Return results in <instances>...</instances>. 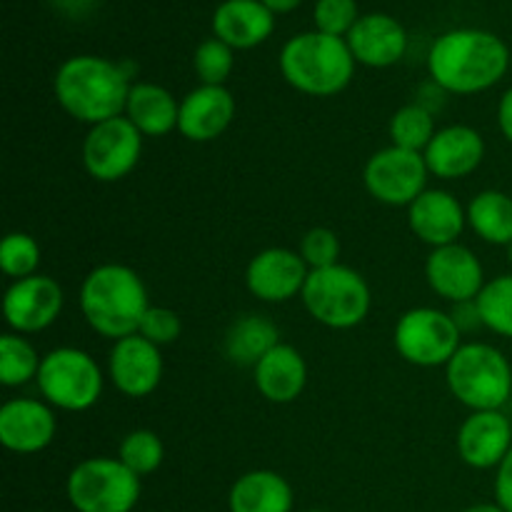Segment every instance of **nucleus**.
<instances>
[{"instance_id":"21","label":"nucleus","mask_w":512,"mask_h":512,"mask_svg":"<svg viewBox=\"0 0 512 512\" xmlns=\"http://www.w3.org/2000/svg\"><path fill=\"white\" fill-rule=\"evenodd\" d=\"M348 48L355 60L370 68H388L398 63L408 48V35L403 25L390 15H365L358 18L348 33Z\"/></svg>"},{"instance_id":"22","label":"nucleus","mask_w":512,"mask_h":512,"mask_svg":"<svg viewBox=\"0 0 512 512\" xmlns=\"http://www.w3.org/2000/svg\"><path fill=\"white\" fill-rule=\"evenodd\" d=\"M255 388L270 403H293L308 385V365L298 348L280 343L255 365Z\"/></svg>"},{"instance_id":"11","label":"nucleus","mask_w":512,"mask_h":512,"mask_svg":"<svg viewBox=\"0 0 512 512\" xmlns=\"http://www.w3.org/2000/svg\"><path fill=\"white\" fill-rule=\"evenodd\" d=\"M428 175L430 170L423 153L390 145L368 160L363 180L368 193L380 203L393 205V208H403V205L410 208L428 190L425 188Z\"/></svg>"},{"instance_id":"24","label":"nucleus","mask_w":512,"mask_h":512,"mask_svg":"<svg viewBox=\"0 0 512 512\" xmlns=\"http://www.w3.org/2000/svg\"><path fill=\"white\" fill-rule=\"evenodd\" d=\"M293 503V488L275 470H250L240 475L228 495L230 512H293Z\"/></svg>"},{"instance_id":"43","label":"nucleus","mask_w":512,"mask_h":512,"mask_svg":"<svg viewBox=\"0 0 512 512\" xmlns=\"http://www.w3.org/2000/svg\"><path fill=\"white\" fill-rule=\"evenodd\" d=\"M305 512H325V510H305Z\"/></svg>"},{"instance_id":"7","label":"nucleus","mask_w":512,"mask_h":512,"mask_svg":"<svg viewBox=\"0 0 512 512\" xmlns=\"http://www.w3.org/2000/svg\"><path fill=\"white\" fill-rule=\"evenodd\" d=\"M65 490L78 512H133L140 478L118 458H88L70 470Z\"/></svg>"},{"instance_id":"20","label":"nucleus","mask_w":512,"mask_h":512,"mask_svg":"<svg viewBox=\"0 0 512 512\" xmlns=\"http://www.w3.org/2000/svg\"><path fill=\"white\" fill-rule=\"evenodd\" d=\"M408 223L415 238L433 248L458 243L468 223V210L448 190H425L408 208Z\"/></svg>"},{"instance_id":"10","label":"nucleus","mask_w":512,"mask_h":512,"mask_svg":"<svg viewBox=\"0 0 512 512\" xmlns=\"http://www.w3.org/2000/svg\"><path fill=\"white\" fill-rule=\"evenodd\" d=\"M143 153V133L125 115L90 125L83 140V165L90 178L115 183L133 173Z\"/></svg>"},{"instance_id":"42","label":"nucleus","mask_w":512,"mask_h":512,"mask_svg":"<svg viewBox=\"0 0 512 512\" xmlns=\"http://www.w3.org/2000/svg\"><path fill=\"white\" fill-rule=\"evenodd\" d=\"M508 258H510V263H512V245L508 248Z\"/></svg>"},{"instance_id":"18","label":"nucleus","mask_w":512,"mask_h":512,"mask_svg":"<svg viewBox=\"0 0 512 512\" xmlns=\"http://www.w3.org/2000/svg\"><path fill=\"white\" fill-rule=\"evenodd\" d=\"M235 118V98L225 85H200L180 103L178 130L193 143H210L228 130Z\"/></svg>"},{"instance_id":"33","label":"nucleus","mask_w":512,"mask_h":512,"mask_svg":"<svg viewBox=\"0 0 512 512\" xmlns=\"http://www.w3.org/2000/svg\"><path fill=\"white\" fill-rule=\"evenodd\" d=\"M233 70V48L223 40H205L195 50V73L203 85H223Z\"/></svg>"},{"instance_id":"31","label":"nucleus","mask_w":512,"mask_h":512,"mask_svg":"<svg viewBox=\"0 0 512 512\" xmlns=\"http://www.w3.org/2000/svg\"><path fill=\"white\" fill-rule=\"evenodd\" d=\"M165 448L163 440L153 430H133L123 438L118 450V460L128 470H133L138 478L155 473L163 465Z\"/></svg>"},{"instance_id":"4","label":"nucleus","mask_w":512,"mask_h":512,"mask_svg":"<svg viewBox=\"0 0 512 512\" xmlns=\"http://www.w3.org/2000/svg\"><path fill=\"white\" fill-rule=\"evenodd\" d=\"M280 70L300 93L330 98L348 88L355 58L343 38L318 30V33L295 35L285 43L280 53Z\"/></svg>"},{"instance_id":"29","label":"nucleus","mask_w":512,"mask_h":512,"mask_svg":"<svg viewBox=\"0 0 512 512\" xmlns=\"http://www.w3.org/2000/svg\"><path fill=\"white\" fill-rule=\"evenodd\" d=\"M435 133L438 130H435L433 113L423 105H405L390 120V140H393L395 148L425 153Z\"/></svg>"},{"instance_id":"25","label":"nucleus","mask_w":512,"mask_h":512,"mask_svg":"<svg viewBox=\"0 0 512 512\" xmlns=\"http://www.w3.org/2000/svg\"><path fill=\"white\" fill-rule=\"evenodd\" d=\"M125 118L143 135L160 138L178 128L180 103L170 90L160 88V85L135 83L130 88L128 105H125Z\"/></svg>"},{"instance_id":"26","label":"nucleus","mask_w":512,"mask_h":512,"mask_svg":"<svg viewBox=\"0 0 512 512\" xmlns=\"http://www.w3.org/2000/svg\"><path fill=\"white\" fill-rule=\"evenodd\" d=\"M280 345V333L263 315H245L238 318L225 333V355L235 365H255Z\"/></svg>"},{"instance_id":"32","label":"nucleus","mask_w":512,"mask_h":512,"mask_svg":"<svg viewBox=\"0 0 512 512\" xmlns=\"http://www.w3.org/2000/svg\"><path fill=\"white\" fill-rule=\"evenodd\" d=\"M40 265V245L28 233H10L0 245V268L8 278L23 280L35 275Z\"/></svg>"},{"instance_id":"28","label":"nucleus","mask_w":512,"mask_h":512,"mask_svg":"<svg viewBox=\"0 0 512 512\" xmlns=\"http://www.w3.org/2000/svg\"><path fill=\"white\" fill-rule=\"evenodd\" d=\"M43 358L38 350L18 333H5L0 338V383L5 388H20V385L38 380Z\"/></svg>"},{"instance_id":"36","label":"nucleus","mask_w":512,"mask_h":512,"mask_svg":"<svg viewBox=\"0 0 512 512\" xmlns=\"http://www.w3.org/2000/svg\"><path fill=\"white\" fill-rule=\"evenodd\" d=\"M180 330H183V323H180V315L170 308H153L150 305L148 313L143 315V323H140L138 335H143L145 340H150L153 345L163 348V345L175 343L180 338Z\"/></svg>"},{"instance_id":"1","label":"nucleus","mask_w":512,"mask_h":512,"mask_svg":"<svg viewBox=\"0 0 512 512\" xmlns=\"http://www.w3.org/2000/svg\"><path fill=\"white\" fill-rule=\"evenodd\" d=\"M510 65V50L498 35L485 30H453L435 40L428 68L448 93L473 95L500 83Z\"/></svg>"},{"instance_id":"34","label":"nucleus","mask_w":512,"mask_h":512,"mask_svg":"<svg viewBox=\"0 0 512 512\" xmlns=\"http://www.w3.org/2000/svg\"><path fill=\"white\" fill-rule=\"evenodd\" d=\"M300 255L310 270L333 268L340 263V240L330 228H313L300 240Z\"/></svg>"},{"instance_id":"27","label":"nucleus","mask_w":512,"mask_h":512,"mask_svg":"<svg viewBox=\"0 0 512 512\" xmlns=\"http://www.w3.org/2000/svg\"><path fill=\"white\" fill-rule=\"evenodd\" d=\"M468 225L490 245H512V198L500 190H483L468 205Z\"/></svg>"},{"instance_id":"9","label":"nucleus","mask_w":512,"mask_h":512,"mask_svg":"<svg viewBox=\"0 0 512 512\" xmlns=\"http://www.w3.org/2000/svg\"><path fill=\"white\" fill-rule=\"evenodd\" d=\"M395 350L400 358L418 368H438L448 365L458 353L460 328L453 315L438 308H413L400 315L393 333Z\"/></svg>"},{"instance_id":"6","label":"nucleus","mask_w":512,"mask_h":512,"mask_svg":"<svg viewBox=\"0 0 512 512\" xmlns=\"http://www.w3.org/2000/svg\"><path fill=\"white\" fill-rule=\"evenodd\" d=\"M305 310L320 325L333 330H350L370 313V288L358 270L348 265L310 270L303 293Z\"/></svg>"},{"instance_id":"30","label":"nucleus","mask_w":512,"mask_h":512,"mask_svg":"<svg viewBox=\"0 0 512 512\" xmlns=\"http://www.w3.org/2000/svg\"><path fill=\"white\" fill-rule=\"evenodd\" d=\"M475 305L485 328L503 338H512V275H500L485 283Z\"/></svg>"},{"instance_id":"12","label":"nucleus","mask_w":512,"mask_h":512,"mask_svg":"<svg viewBox=\"0 0 512 512\" xmlns=\"http://www.w3.org/2000/svg\"><path fill=\"white\" fill-rule=\"evenodd\" d=\"M63 303V288L48 275L35 273L30 278L13 280L3 298L5 323L18 335L40 333L60 318Z\"/></svg>"},{"instance_id":"13","label":"nucleus","mask_w":512,"mask_h":512,"mask_svg":"<svg viewBox=\"0 0 512 512\" xmlns=\"http://www.w3.org/2000/svg\"><path fill=\"white\" fill-rule=\"evenodd\" d=\"M310 268L303 255L288 248H268L245 270V285L263 303H285L303 293Z\"/></svg>"},{"instance_id":"23","label":"nucleus","mask_w":512,"mask_h":512,"mask_svg":"<svg viewBox=\"0 0 512 512\" xmlns=\"http://www.w3.org/2000/svg\"><path fill=\"white\" fill-rule=\"evenodd\" d=\"M213 30L230 48H255L273 33V10L263 0H225L213 15Z\"/></svg>"},{"instance_id":"5","label":"nucleus","mask_w":512,"mask_h":512,"mask_svg":"<svg viewBox=\"0 0 512 512\" xmlns=\"http://www.w3.org/2000/svg\"><path fill=\"white\" fill-rule=\"evenodd\" d=\"M450 393L470 408L503 410L512 395V365L498 348L488 343H465L445 365Z\"/></svg>"},{"instance_id":"3","label":"nucleus","mask_w":512,"mask_h":512,"mask_svg":"<svg viewBox=\"0 0 512 512\" xmlns=\"http://www.w3.org/2000/svg\"><path fill=\"white\" fill-rule=\"evenodd\" d=\"M55 98L70 118L98 125L120 118L133 85L115 63L95 55H75L55 73Z\"/></svg>"},{"instance_id":"14","label":"nucleus","mask_w":512,"mask_h":512,"mask_svg":"<svg viewBox=\"0 0 512 512\" xmlns=\"http://www.w3.org/2000/svg\"><path fill=\"white\" fill-rule=\"evenodd\" d=\"M108 375L115 388L128 398H148L163 380L160 348L138 333L115 340L110 350Z\"/></svg>"},{"instance_id":"8","label":"nucleus","mask_w":512,"mask_h":512,"mask_svg":"<svg viewBox=\"0 0 512 512\" xmlns=\"http://www.w3.org/2000/svg\"><path fill=\"white\" fill-rule=\"evenodd\" d=\"M35 383L50 405L68 413L90 410L103 395L100 365L80 348H55L43 355Z\"/></svg>"},{"instance_id":"16","label":"nucleus","mask_w":512,"mask_h":512,"mask_svg":"<svg viewBox=\"0 0 512 512\" xmlns=\"http://www.w3.org/2000/svg\"><path fill=\"white\" fill-rule=\"evenodd\" d=\"M512 450V423L503 410H478L458 430V453L475 470L498 468Z\"/></svg>"},{"instance_id":"38","label":"nucleus","mask_w":512,"mask_h":512,"mask_svg":"<svg viewBox=\"0 0 512 512\" xmlns=\"http://www.w3.org/2000/svg\"><path fill=\"white\" fill-rule=\"evenodd\" d=\"M453 320L458 323L460 333H463V330L483 325L480 323V313H478V305H475V300H470V303H458V308H455V313H453Z\"/></svg>"},{"instance_id":"35","label":"nucleus","mask_w":512,"mask_h":512,"mask_svg":"<svg viewBox=\"0 0 512 512\" xmlns=\"http://www.w3.org/2000/svg\"><path fill=\"white\" fill-rule=\"evenodd\" d=\"M358 23V5L355 0H318L315 5V25L320 33L335 35L350 33Z\"/></svg>"},{"instance_id":"17","label":"nucleus","mask_w":512,"mask_h":512,"mask_svg":"<svg viewBox=\"0 0 512 512\" xmlns=\"http://www.w3.org/2000/svg\"><path fill=\"white\" fill-rule=\"evenodd\" d=\"M53 410L40 400L15 398L0 408V443L10 453L33 455L48 448L55 438Z\"/></svg>"},{"instance_id":"39","label":"nucleus","mask_w":512,"mask_h":512,"mask_svg":"<svg viewBox=\"0 0 512 512\" xmlns=\"http://www.w3.org/2000/svg\"><path fill=\"white\" fill-rule=\"evenodd\" d=\"M498 125H500V133H503L512 143V88L505 90L503 98H500Z\"/></svg>"},{"instance_id":"37","label":"nucleus","mask_w":512,"mask_h":512,"mask_svg":"<svg viewBox=\"0 0 512 512\" xmlns=\"http://www.w3.org/2000/svg\"><path fill=\"white\" fill-rule=\"evenodd\" d=\"M495 503L505 512H512V450L505 455L503 463L498 465V475H495Z\"/></svg>"},{"instance_id":"19","label":"nucleus","mask_w":512,"mask_h":512,"mask_svg":"<svg viewBox=\"0 0 512 512\" xmlns=\"http://www.w3.org/2000/svg\"><path fill=\"white\" fill-rule=\"evenodd\" d=\"M430 175L458 180L475 173L485 158V140L470 125H448L438 130L423 153Z\"/></svg>"},{"instance_id":"41","label":"nucleus","mask_w":512,"mask_h":512,"mask_svg":"<svg viewBox=\"0 0 512 512\" xmlns=\"http://www.w3.org/2000/svg\"><path fill=\"white\" fill-rule=\"evenodd\" d=\"M463 512H505L500 508L498 503H480V505H470V508H465Z\"/></svg>"},{"instance_id":"40","label":"nucleus","mask_w":512,"mask_h":512,"mask_svg":"<svg viewBox=\"0 0 512 512\" xmlns=\"http://www.w3.org/2000/svg\"><path fill=\"white\" fill-rule=\"evenodd\" d=\"M263 3L268 5L273 13H288V10H293L300 0H263Z\"/></svg>"},{"instance_id":"15","label":"nucleus","mask_w":512,"mask_h":512,"mask_svg":"<svg viewBox=\"0 0 512 512\" xmlns=\"http://www.w3.org/2000/svg\"><path fill=\"white\" fill-rule=\"evenodd\" d=\"M425 275L430 288L455 305L470 303L485 288V273L478 255L460 243L433 248L425 263Z\"/></svg>"},{"instance_id":"2","label":"nucleus","mask_w":512,"mask_h":512,"mask_svg":"<svg viewBox=\"0 0 512 512\" xmlns=\"http://www.w3.org/2000/svg\"><path fill=\"white\" fill-rule=\"evenodd\" d=\"M148 308L143 278L128 265H98L80 285V310L90 328L103 338L123 340L135 335Z\"/></svg>"}]
</instances>
